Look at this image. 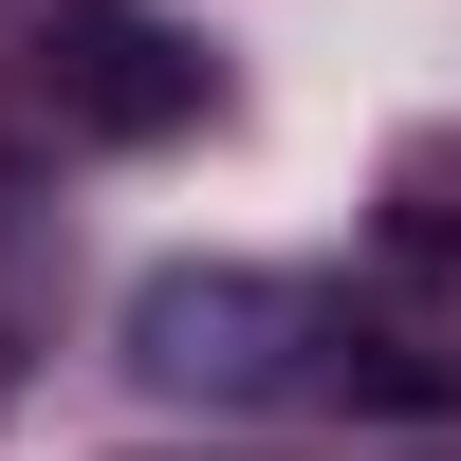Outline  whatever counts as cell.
Listing matches in <instances>:
<instances>
[{
  "label": "cell",
  "instance_id": "cell-1",
  "mask_svg": "<svg viewBox=\"0 0 461 461\" xmlns=\"http://www.w3.org/2000/svg\"><path fill=\"white\" fill-rule=\"evenodd\" d=\"M130 369L167 406H332V425H443L461 369H425L406 332L332 314L314 277H258V258H167L130 295Z\"/></svg>",
  "mask_w": 461,
  "mask_h": 461
},
{
  "label": "cell",
  "instance_id": "cell-2",
  "mask_svg": "<svg viewBox=\"0 0 461 461\" xmlns=\"http://www.w3.org/2000/svg\"><path fill=\"white\" fill-rule=\"evenodd\" d=\"M37 93H56V130H93V148H167V130H203V37L185 19H148V0H37Z\"/></svg>",
  "mask_w": 461,
  "mask_h": 461
}]
</instances>
